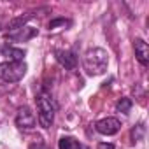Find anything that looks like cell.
<instances>
[{"instance_id":"1","label":"cell","mask_w":149,"mask_h":149,"mask_svg":"<svg viewBox=\"0 0 149 149\" xmlns=\"http://www.w3.org/2000/svg\"><path fill=\"white\" fill-rule=\"evenodd\" d=\"M109 65V54L102 47H91L84 53L83 67L88 76H102Z\"/></svg>"},{"instance_id":"5","label":"cell","mask_w":149,"mask_h":149,"mask_svg":"<svg viewBox=\"0 0 149 149\" xmlns=\"http://www.w3.org/2000/svg\"><path fill=\"white\" fill-rule=\"evenodd\" d=\"M54 58L56 61L67 68V70H76L77 68V54L74 51H68V49H56L54 51Z\"/></svg>"},{"instance_id":"9","label":"cell","mask_w":149,"mask_h":149,"mask_svg":"<svg viewBox=\"0 0 149 149\" xmlns=\"http://www.w3.org/2000/svg\"><path fill=\"white\" fill-rule=\"evenodd\" d=\"M0 53H2L4 56H7V58H11V61H23L25 60V54H26L23 49L13 47V46H2Z\"/></svg>"},{"instance_id":"6","label":"cell","mask_w":149,"mask_h":149,"mask_svg":"<svg viewBox=\"0 0 149 149\" xmlns=\"http://www.w3.org/2000/svg\"><path fill=\"white\" fill-rule=\"evenodd\" d=\"M95 128L102 135H116L121 130V121L118 118H104L95 123Z\"/></svg>"},{"instance_id":"16","label":"cell","mask_w":149,"mask_h":149,"mask_svg":"<svg viewBox=\"0 0 149 149\" xmlns=\"http://www.w3.org/2000/svg\"><path fill=\"white\" fill-rule=\"evenodd\" d=\"M97 149H116V147H114V144H111V142H100V144L97 146Z\"/></svg>"},{"instance_id":"13","label":"cell","mask_w":149,"mask_h":149,"mask_svg":"<svg viewBox=\"0 0 149 149\" xmlns=\"http://www.w3.org/2000/svg\"><path fill=\"white\" fill-rule=\"evenodd\" d=\"M144 133H146V126L140 123V125H137V126H133V128H132L130 137H132V140H133V142H139V140H142Z\"/></svg>"},{"instance_id":"7","label":"cell","mask_w":149,"mask_h":149,"mask_svg":"<svg viewBox=\"0 0 149 149\" xmlns=\"http://www.w3.org/2000/svg\"><path fill=\"white\" fill-rule=\"evenodd\" d=\"M37 33H39L37 28H33V26H23V28L14 30V32H9L6 35V39L7 40H14V42H26V40L33 39Z\"/></svg>"},{"instance_id":"4","label":"cell","mask_w":149,"mask_h":149,"mask_svg":"<svg viewBox=\"0 0 149 149\" xmlns=\"http://www.w3.org/2000/svg\"><path fill=\"white\" fill-rule=\"evenodd\" d=\"M16 126L23 132H32L35 130L37 126V119H35V114L32 112V109L28 105H23L18 114H16Z\"/></svg>"},{"instance_id":"12","label":"cell","mask_w":149,"mask_h":149,"mask_svg":"<svg viewBox=\"0 0 149 149\" xmlns=\"http://www.w3.org/2000/svg\"><path fill=\"white\" fill-rule=\"evenodd\" d=\"M132 105H133V102L130 100V98H121V100H118V104H116V111L118 112H123V114H128L130 111H132Z\"/></svg>"},{"instance_id":"17","label":"cell","mask_w":149,"mask_h":149,"mask_svg":"<svg viewBox=\"0 0 149 149\" xmlns=\"http://www.w3.org/2000/svg\"><path fill=\"white\" fill-rule=\"evenodd\" d=\"M0 30H2V25H0Z\"/></svg>"},{"instance_id":"15","label":"cell","mask_w":149,"mask_h":149,"mask_svg":"<svg viewBox=\"0 0 149 149\" xmlns=\"http://www.w3.org/2000/svg\"><path fill=\"white\" fill-rule=\"evenodd\" d=\"M28 149H47V146H46L42 140H37V142L30 144V147H28Z\"/></svg>"},{"instance_id":"3","label":"cell","mask_w":149,"mask_h":149,"mask_svg":"<svg viewBox=\"0 0 149 149\" xmlns=\"http://www.w3.org/2000/svg\"><path fill=\"white\" fill-rule=\"evenodd\" d=\"M26 74L25 61H4L0 63V79L6 83H18Z\"/></svg>"},{"instance_id":"8","label":"cell","mask_w":149,"mask_h":149,"mask_svg":"<svg viewBox=\"0 0 149 149\" xmlns=\"http://www.w3.org/2000/svg\"><path fill=\"white\" fill-rule=\"evenodd\" d=\"M133 47H135V56H137L139 63L146 67L149 63V46H147V42L144 39H135Z\"/></svg>"},{"instance_id":"11","label":"cell","mask_w":149,"mask_h":149,"mask_svg":"<svg viewBox=\"0 0 149 149\" xmlns=\"http://www.w3.org/2000/svg\"><path fill=\"white\" fill-rule=\"evenodd\" d=\"M32 18H33V13H26L25 16H18V18H14V19L9 23V32H14V30H18V28L26 26V21L32 19Z\"/></svg>"},{"instance_id":"10","label":"cell","mask_w":149,"mask_h":149,"mask_svg":"<svg viewBox=\"0 0 149 149\" xmlns=\"http://www.w3.org/2000/svg\"><path fill=\"white\" fill-rule=\"evenodd\" d=\"M58 149H90V147L81 144L74 137H61L60 142H58Z\"/></svg>"},{"instance_id":"2","label":"cell","mask_w":149,"mask_h":149,"mask_svg":"<svg viewBox=\"0 0 149 149\" xmlns=\"http://www.w3.org/2000/svg\"><path fill=\"white\" fill-rule=\"evenodd\" d=\"M37 111H39V123L42 128H51L54 123V112H56V102L53 95L47 90H42L37 95Z\"/></svg>"},{"instance_id":"14","label":"cell","mask_w":149,"mask_h":149,"mask_svg":"<svg viewBox=\"0 0 149 149\" xmlns=\"http://www.w3.org/2000/svg\"><path fill=\"white\" fill-rule=\"evenodd\" d=\"M70 25H72L70 19H65V18H54V19H51V21L47 23V28H49V30H54V28H58V26H70Z\"/></svg>"}]
</instances>
